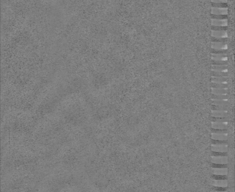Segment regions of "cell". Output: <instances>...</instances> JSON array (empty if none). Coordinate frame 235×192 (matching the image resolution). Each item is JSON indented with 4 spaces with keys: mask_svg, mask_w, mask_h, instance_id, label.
<instances>
[{
    "mask_svg": "<svg viewBox=\"0 0 235 192\" xmlns=\"http://www.w3.org/2000/svg\"><path fill=\"white\" fill-rule=\"evenodd\" d=\"M213 192H227L226 191H214Z\"/></svg>",
    "mask_w": 235,
    "mask_h": 192,
    "instance_id": "44dd1931",
    "label": "cell"
},
{
    "mask_svg": "<svg viewBox=\"0 0 235 192\" xmlns=\"http://www.w3.org/2000/svg\"><path fill=\"white\" fill-rule=\"evenodd\" d=\"M212 162L218 165H226L228 163V157L225 156H212Z\"/></svg>",
    "mask_w": 235,
    "mask_h": 192,
    "instance_id": "277c9868",
    "label": "cell"
},
{
    "mask_svg": "<svg viewBox=\"0 0 235 192\" xmlns=\"http://www.w3.org/2000/svg\"><path fill=\"white\" fill-rule=\"evenodd\" d=\"M212 117L215 118H226L228 117V111L215 110L212 111Z\"/></svg>",
    "mask_w": 235,
    "mask_h": 192,
    "instance_id": "8fae6325",
    "label": "cell"
},
{
    "mask_svg": "<svg viewBox=\"0 0 235 192\" xmlns=\"http://www.w3.org/2000/svg\"><path fill=\"white\" fill-rule=\"evenodd\" d=\"M212 60L216 62H224L228 60V57L224 53H212Z\"/></svg>",
    "mask_w": 235,
    "mask_h": 192,
    "instance_id": "5b68a950",
    "label": "cell"
},
{
    "mask_svg": "<svg viewBox=\"0 0 235 192\" xmlns=\"http://www.w3.org/2000/svg\"><path fill=\"white\" fill-rule=\"evenodd\" d=\"M212 36L217 39H224L228 37L227 32L224 30H213Z\"/></svg>",
    "mask_w": 235,
    "mask_h": 192,
    "instance_id": "8992f818",
    "label": "cell"
},
{
    "mask_svg": "<svg viewBox=\"0 0 235 192\" xmlns=\"http://www.w3.org/2000/svg\"><path fill=\"white\" fill-rule=\"evenodd\" d=\"M213 84H228V76H213L212 77Z\"/></svg>",
    "mask_w": 235,
    "mask_h": 192,
    "instance_id": "9c48e42d",
    "label": "cell"
},
{
    "mask_svg": "<svg viewBox=\"0 0 235 192\" xmlns=\"http://www.w3.org/2000/svg\"><path fill=\"white\" fill-rule=\"evenodd\" d=\"M228 0H212V2L215 4H224L226 3Z\"/></svg>",
    "mask_w": 235,
    "mask_h": 192,
    "instance_id": "ffe728a7",
    "label": "cell"
},
{
    "mask_svg": "<svg viewBox=\"0 0 235 192\" xmlns=\"http://www.w3.org/2000/svg\"><path fill=\"white\" fill-rule=\"evenodd\" d=\"M212 138L217 140H226L228 139V134L226 131H217L212 133Z\"/></svg>",
    "mask_w": 235,
    "mask_h": 192,
    "instance_id": "3957f363",
    "label": "cell"
},
{
    "mask_svg": "<svg viewBox=\"0 0 235 192\" xmlns=\"http://www.w3.org/2000/svg\"><path fill=\"white\" fill-rule=\"evenodd\" d=\"M212 71L228 73V66L226 64H214L212 65Z\"/></svg>",
    "mask_w": 235,
    "mask_h": 192,
    "instance_id": "7a4b0ae2",
    "label": "cell"
},
{
    "mask_svg": "<svg viewBox=\"0 0 235 192\" xmlns=\"http://www.w3.org/2000/svg\"><path fill=\"white\" fill-rule=\"evenodd\" d=\"M213 98L218 99H228V96L227 94H222V95H214Z\"/></svg>",
    "mask_w": 235,
    "mask_h": 192,
    "instance_id": "e0dca14e",
    "label": "cell"
},
{
    "mask_svg": "<svg viewBox=\"0 0 235 192\" xmlns=\"http://www.w3.org/2000/svg\"><path fill=\"white\" fill-rule=\"evenodd\" d=\"M213 87L226 88H228V84H213Z\"/></svg>",
    "mask_w": 235,
    "mask_h": 192,
    "instance_id": "d6986e66",
    "label": "cell"
},
{
    "mask_svg": "<svg viewBox=\"0 0 235 192\" xmlns=\"http://www.w3.org/2000/svg\"><path fill=\"white\" fill-rule=\"evenodd\" d=\"M212 185L218 188H226L228 185V182L225 179H213L212 181Z\"/></svg>",
    "mask_w": 235,
    "mask_h": 192,
    "instance_id": "4fadbf2b",
    "label": "cell"
},
{
    "mask_svg": "<svg viewBox=\"0 0 235 192\" xmlns=\"http://www.w3.org/2000/svg\"><path fill=\"white\" fill-rule=\"evenodd\" d=\"M213 174L215 175H226L228 174V169L226 167L213 168Z\"/></svg>",
    "mask_w": 235,
    "mask_h": 192,
    "instance_id": "9a60e30c",
    "label": "cell"
},
{
    "mask_svg": "<svg viewBox=\"0 0 235 192\" xmlns=\"http://www.w3.org/2000/svg\"><path fill=\"white\" fill-rule=\"evenodd\" d=\"M212 48L218 51H224L228 49L227 44L221 42H213L212 44Z\"/></svg>",
    "mask_w": 235,
    "mask_h": 192,
    "instance_id": "30bf717a",
    "label": "cell"
},
{
    "mask_svg": "<svg viewBox=\"0 0 235 192\" xmlns=\"http://www.w3.org/2000/svg\"><path fill=\"white\" fill-rule=\"evenodd\" d=\"M212 14L215 16H225L228 14V8L226 7H213L212 8Z\"/></svg>",
    "mask_w": 235,
    "mask_h": 192,
    "instance_id": "6da1fadb",
    "label": "cell"
},
{
    "mask_svg": "<svg viewBox=\"0 0 235 192\" xmlns=\"http://www.w3.org/2000/svg\"><path fill=\"white\" fill-rule=\"evenodd\" d=\"M212 26L214 27H225L228 25L226 19H212Z\"/></svg>",
    "mask_w": 235,
    "mask_h": 192,
    "instance_id": "52a82bcc",
    "label": "cell"
},
{
    "mask_svg": "<svg viewBox=\"0 0 235 192\" xmlns=\"http://www.w3.org/2000/svg\"><path fill=\"white\" fill-rule=\"evenodd\" d=\"M212 128L215 129L224 130L226 129L228 126V122H221L213 121L212 122Z\"/></svg>",
    "mask_w": 235,
    "mask_h": 192,
    "instance_id": "7c38bea8",
    "label": "cell"
},
{
    "mask_svg": "<svg viewBox=\"0 0 235 192\" xmlns=\"http://www.w3.org/2000/svg\"><path fill=\"white\" fill-rule=\"evenodd\" d=\"M213 108L215 110L228 111L227 107L224 106H215Z\"/></svg>",
    "mask_w": 235,
    "mask_h": 192,
    "instance_id": "ac0fdd59",
    "label": "cell"
},
{
    "mask_svg": "<svg viewBox=\"0 0 235 192\" xmlns=\"http://www.w3.org/2000/svg\"><path fill=\"white\" fill-rule=\"evenodd\" d=\"M212 150L215 152L224 153L228 151V146L226 144H212Z\"/></svg>",
    "mask_w": 235,
    "mask_h": 192,
    "instance_id": "ba28073f",
    "label": "cell"
},
{
    "mask_svg": "<svg viewBox=\"0 0 235 192\" xmlns=\"http://www.w3.org/2000/svg\"><path fill=\"white\" fill-rule=\"evenodd\" d=\"M212 93L213 95H222L227 94L228 88H212Z\"/></svg>",
    "mask_w": 235,
    "mask_h": 192,
    "instance_id": "5bb4252c",
    "label": "cell"
},
{
    "mask_svg": "<svg viewBox=\"0 0 235 192\" xmlns=\"http://www.w3.org/2000/svg\"><path fill=\"white\" fill-rule=\"evenodd\" d=\"M229 102L228 99H218L212 98V105L214 106H224L228 105Z\"/></svg>",
    "mask_w": 235,
    "mask_h": 192,
    "instance_id": "2e32d148",
    "label": "cell"
}]
</instances>
